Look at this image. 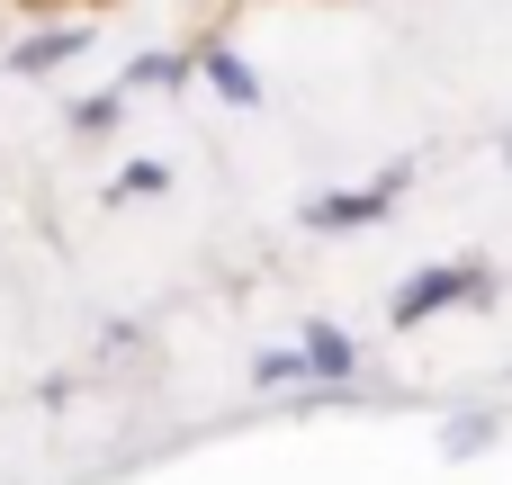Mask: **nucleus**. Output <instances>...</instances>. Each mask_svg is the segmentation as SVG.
Returning a JSON list of instances; mask_svg holds the SVG:
<instances>
[{"instance_id":"obj_1","label":"nucleus","mask_w":512,"mask_h":485,"mask_svg":"<svg viewBox=\"0 0 512 485\" xmlns=\"http://www.w3.org/2000/svg\"><path fill=\"white\" fill-rule=\"evenodd\" d=\"M459 288H468V279H459V270H423V279H414V288H405V297H396V324H423V315H432V306H441V297H459Z\"/></svg>"},{"instance_id":"obj_2","label":"nucleus","mask_w":512,"mask_h":485,"mask_svg":"<svg viewBox=\"0 0 512 485\" xmlns=\"http://www.w3.org/2000/svg\"><path fill=\"white\" fill-rule=\"evenodd\" d=\"M207 72H216V90H225V99H252V72H243V63H234V54H216V63H207Z\"/></svg>"}]
</instances>
